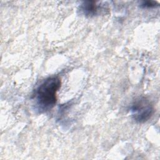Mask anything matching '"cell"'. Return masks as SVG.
Here are the masks:
<instances>
[{
  "label": "cell",
  "mask_w": 160,
  "mask_h": 160,
  "mask_svg": "<svg viewBox=\"0 0 160 160\" xmlns=\"http://www.w3.org/2000/svg\"><path fill=\"white\" fill-rule=\"evenodd\" d=\"M61 86V78L54 76L45 79L36 88L32 99L35 109L39 112H45L54 108L57 102V92Z\"/></svg>",
  "instance_id": "1"
},
{
  "label": "cell",
  "mask_w": 160,
  "mask_h": 160,
  "mask_svg": "<svg viewBox=\"0 0 160 160\" xmlns=\"http://www.w3.org/2000/svg\"><path fill=\"white\" fill-rule=\"evenodd\" d=\"M154 111L152 104L144 97L136 99L131 107L132 118L138 123H144L148 121L152 116Z\"/></svg>",
  "instance_id": "2"
},
{
  "label": "cell",
  "mask_w": 160,
  "mask_h": 160,
  "mask_svg": "<svg viewBox=\"0 0 160 160\" xmlns=\"http://www.w3.org/2000/svg\"><path fill=\"white\" fill-rule=\"evenodd\" d=\"M98 6L95 1H84L80 6V11L82 13L87 16H94L97 14Z\"/></svg>",
  "instance_id": "3"
},
{
  "label": "cell",
  "mask_w": 160,
  "mask_h": 160,
  "mask_svg": "<svg viewBox=\"0 0 160 160\" xmlns=\"http://www.w3.org/2000/svg\"><path fill=\"white\" fill-rule=\"evenodd\" d=\"M158 6H159L158 2L153 1H144L141 2L140 5V6L142 8H152Z\"/></svg>",
  "instance_id": "4"
}]
</instances>
